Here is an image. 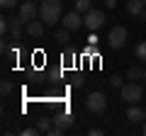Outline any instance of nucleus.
Instances as JSON below:
<instances>
[{
    "label": "nucleus",
    "instance_id": "nucleus-12",
    "mask_svg": "<svg viewBox=\"0 0 146 136\" xmlns=\"http://www.w3.org/2000/svg\"><path fill=\"white\" fill-rule=\"evenodd\" d=\"M127 119L129 121H141V119H146V114H144V110H139V107L131 105L129 110H127Z\"/></svg>",
    "mask_w": 146,
    "mask_h": 136
},
{
    "label": "nucleus",
    "instance_id": "nucleus-11",
    "mask_svg": "<svg viewBox=\"0 0 146 136\" xmlns=\"http://www.w3.org/2000/svg\"><path fill=\"white\" fill-rule=\"evenodd\" d=\"M22 24H25V20H22V17H12V20H10L12 39H20V37H22Z\"/></svg>",
    "mask_w": 146,
    "mask_h": 136
},
{
    "label": "nucleus",
    "instance_id": "nucleus-4",
    "mask_svg": "<svg viewBox=\"0 0 146 136\" xmlns=\"http://www.w3.org/2000/svg\"><path fill=\"white\" fill-rule=\"evenodd\" d=\"M83 22H85V27H88L90 32H95V29H100V27L105 24V12L102 10H88L83 15Z\"/></svg>",
    "mask_w": 146,
    "mask_h": 136
},
{
    "label": "nucleus",
    "instance_id": "nucleus-29",
    "mask_svg": "<svg viewBox=\"0 0 146 136\" xmlns=\"http://www.w3.org/2000/svg\"><path fill=\"white\" fill-rule=\"evenodd\" d=\"M144 80H146V68H144Z\"/></svg>",
    "mask_w": 146,
    "mask_h": 136
},
{
    "label": "nucleus",
    "instance_id": "nucleus-10",
    "mask_svg": "<svg viewBox=\"0 0 146 136\" xmlns=\"http://www.w3.org/2000/svg\"><path fill=\"white\" fill-rule=\"evenodd\" d=\"M44 22H36V20H32V22H27V34L29 37H42L44 34Z\"/></svg>",
    "mask_w": 146,
    "mask_h": 136
},
{
    "label": "nucleus",
    "instance_id": "nucleus-30",
    "mask_svg": "<svg viewBox=\"0 0 146 136\" xmlns=\"http://www.w3.org/2000/svg\"><path fill=\"white\" fill-rule=\"evenodd\" d=\"M144 136H146V124H144Z\"/></svg>",
    "mask_w": 146,
    "mask_h": 136
},
{
    "label": "nucleus",
    "instance_id": "nucleus-3",
    "mask_svg": "<svg viewBox=\"0 0 146 136\" xmlns=\"http://www.w3.org/2000/svg\"><path fill=\"white\" fill-rule=\"evenodd\" d=\"M85 107H88L90 112H95V114H102V112L107 110V97H105L102 92H90L88 100H85Z\"/></svg>",
    "mask_w": 146,
    "mask_h": 136
},
{
    "label": "nucleus",
    "instance_id": "nucleus-32",
    "mask_svg": "<svg viewBox=\"0 0 146 136\" xmlns=\"http://www.w3.org/2000/svg\"><path fill=\"white\" fill-rule=\"evenodd\" d=\"M144 3H146V0H144Z\"/></svg>",
    "mask_w": 146,
    "mask_h": 136
},
{
    "label": "nucleus",
    "instance_id": "nucleus-7",
    "mask_svg": "<svg viewBox=\"0 0 146 136\" xmlns=\"http://www.w3.org/2000/svg\"><path fill=\"white\" fill-rule=\"evenodd\" d=\"M36 15H39V7L34 5V0H27V3H22V5H20V17L25 22H32Z\"/></svg>",
    "mask_w": 146,
    "mask_h": 136
},
{
    "label": "nucleus",
    "instance_id": "nucleus-1",
    "mask_svg": "<svg viewBox=\"0 0 146 136\" xmlns=\"http://www.w3.org/2000/svg\"><path fill=\"white\" fill-rule=\"evenodd\" d=\"M61 12H63V0H42V5H39V17L49 27L61 22Z\"/></svg>",
    "mask_w": 146,
    "mask_h": 136
},
{
    "label": "nucleus",
    "instance_id": "nucleus-2",
    "mask_svg": "<svg viewBox=\"0 0 146 136\" xmlns=\"http://www.w3.org/2000/svg\"><path fill=\"white\" fill-rule=\"evenodd\" d=\"M122 100L124 102H129V105H136L141 97H144V90H141V85H136V83H127V85H122Z\"/></svg>",
    "mask_w": 146,
    "mask_h": 136
},
{
    "label": "nucleus",
    "instance_id": "nucleus-9",
    "mask_svg": "<svg viewBox=\"0 0 146 136\" xmlns=\"http://www.w3.org/2000/svg\"><path fill=\"white\" fill-rule=\"evenodd\" d=\"M144 10H146V3H144V0H129V3H127V12H129L131 17H139Z\"/></svg>",
    "mask_w": 146,
    "mask_h": 136
},
{
    "label": "nucleus",
    "instance_id": "nucleus-5",
    "mask_svg": "<svg viewBox=\"0 0 146 136\" xmlns=\"http://www.w3.org/2000/svg\"><path fill=\"white\" fill-rule=\"evenodd\" d=\"M107 44L112 49H122L127 44V29L124 27H112L110 34H107Z\"/></svg>",
    "mask_w": 146,
    "mask_h": 136
},
{
    "label": "nucleus",
    "instance_id": "nucleus-23",
    "mask_svg": "<svg viewBox=\"0 0 146 136\" xmlns=\"http://www.w3.org/2000/svg\"><path fill=\"white\" fill-rule=\"evenodd\" d=\"M0 90H3V95H10V92H12V83H10V80H3Z\"/></svg>",
    "mask_w": 146,
    "mask_h": 136
},
{
    "label": "nucleus",
    "instance_id": "nucleus-24",
    "mask_svg": "<svg viewBox=\"0 0 146 136\" xmlns=\"http://www.w3.org/2000/svg\"><path fill=\"white\" fill-rule=\"evenodd\" d=\"M0 5L5 7V10H10V7H15V5H17V0H0Z\"/></svg>",
    "mask_w": 146,
    "mask_h": 136
},
{
    "label": "nucleus",
    "instance_id": "nucleus-19",
    "mask_svg": "<svg viewBox=\"0 0 146 136\" xmlns=\"http://www.w3.org/2000/svg\"><path fill=\"white\" fill-rule=\"evenodd\" d=\"M127 78L129 80H136V78H144V71L136 66H129V71H127Z\"/></svg>",
    "mask_w": 146,
    "mask_h": 136
},
{
    "label": "nucleus",
    "instance_id": "nucleus-14",
    "mask_svg": "<svg viewBox=\"0 0 146 136\" xmlns=\"http://www.w3.org/2000/svg\"><path fill=\"white\" fill-rule=\"evenodd\" d=\"M61 78H63L61 68H51V71H49V75H46V80H49L51 85H58V83H61Z\"/></svg>",
    "mask_w": 146,
    "mask_h": 136
},
{
    "label": "nucleus",
    "instance_id": "nucleus-17",
    "mask_svg": "<svg viewBox=\"0 0 146 136\" xmlns=\"http://www.w3.org/2000/svg\"><path fill=\"white\" fill-rule=\"evenodd\" d=\"M44 97H46L49 102H61V100H63V92H61L58 88H54V90H49V92L44 95Z\"/></svg>",
    "mask_w": 146,
    "mask_h": 136
},
{
    "label": "nucleus",
    "instance_id": "nucleus-8",
    "mask_svg": "<svg viewBox=\"0 0 146 136\" xmlns=\"http://www.w3.org/2000/svg\"><path fill=\"white\" fill-rule=\"evenodd\" d=\"M54 117V126H58V129H63L66 131L68 126H73V114H68V112H56V114H51Z\"/></svg>",
    "mask_w": 146,
    "mask_h": 136
},
{
    "label": "nucleus",
    "instance_id": "nucleus-28",
    "mask_svg": "<svg viewBox=\"0 0 146 136\" xmlns=\"http://www.w3.org/2000/svg\"><path fill=\"white\" fill-rule=\"evenodd\" d=\"M88 44H98V37H95V32H90V37H88Z\"/></svg>",
    "mask_w": 146,
    "mask_h": 136
},
{
    "label": "nucleus",
    "instance_id": "nucleus-22",
    "mask_svg": "<svg viewBox=\"0 0 146 136\" xmlns=\"http://www.w3.org/2000/svg\"><path fill=\"white\" fill-rule=\"evenodd\" d=\"M110 83H112V88H122V75H117V73H112V78H110Z\"/></svg>",
    "mask_w": 146,
    "mask_h": 136
},
{
    "label": "nucleus",
    "instance_id": "nucleus-27",
    "mask_svg": "<svg viewBox=\"0 0 146 136\" xmlns=\"http://www.w3.org/2000/svg\"><path fill=\"white\" fill-rule=\"evenodd\" d=\"M36 131H39V129H25L22 136H36Z\"/></svg>",
    "mask_w": 146,
    "mask_h": 136
},
{
    "label": "nucleus",
    "instance_id": "nucleus-6",
    "mask_svg": "<svg viewBox=\"0 0 146 136\" xmlns=\"http://www.w3.org/2000/svg\"><path fill=\"white\" fill-rule=\"evenodd\" d=\"M61 24L66 27V29L76 32L80 24H85V22H83V12H78V10H71L68 15H63V17H61Z\"/></svg>",
    "mask_w": 146,
    "mask_h": 136
},
{
    "label": "nucleus",
    "instance_id": "nucleus-15",
    "mask_svg": "<svg viewBox=\"0 0 146 136\" xmlns=\"http://www.w3.org/2000/svg\"><path fill=\"white\" fill-rule=\"evenodd\" d=\"M71 66H76V51L73 49H66L63 51V68H71Z\"/></svg>",
    "mask_w": 146,
    "mask_h": 136
},
{
    "label": "nucleus",
    "instance_id": "nucleus-31",
    "mask_svg": "<svg viewBox=\"0 0 146 136\" xmlns=\"http://www.w3.org/2000/svg\"><path fill=\"white\" fill-rule=\"evenodd\" d=\"M144 114H146V110H144Z\"/></svg>",
    "mask_w": 146,
    "mask_h": 136
},
{
    "label": "nucleus",
    "instance_id": "nucleus-21",
    "mask_svg": "<svg viewBox=\"0 0 146 136\" xmlns=\"http://www.w3.org/2000/svg\"><path fill=\"white\" fill-rule=\"evenodd\" d=\"M71 83H73V88H80V85L85 83V78H83V75H80V73H76V75H73V78H71Z\"/></svg>",
    "mask_w": 146,
    "mask_h": 136
},
{
    "label": "nucleus",
    "instance_id": "nucleus-20",
    "mask_svg": "<svg viewBox=\"0 0 146 136\" xmlns=\"http://www.w3.org/2000/svg\"><path fill=\"white\" fill-rule=\"evenodd\" d=\"M136 58L146 61V42H139V44H136Z\"/></svg>",
    "mask_w": 146,
    "mask_h": 136
},
{
    "label": "nucleus",
    "instance_id": "nucleus-26",
    "mask_svg": "<svg viewBox=\"0 0 146 136\" xmlns=\"http://www.w3.org/2000/svg\"><path fill=\"white\" fill-rule=\"evenodd\" d=\"M105 5H107V10H115V7H117V0H105Z\"/></svg>",
    "mask_w": 146,
    "mask_h": 136
},
{
    "label": "nucleus",
    "instance_id": "nucleus-25",
    "mask_svg": "<svg viewBox=\"0 0 146 136\" xmlns=\"http://www.w3.org/2000/svg\"><path fill=\"white\" fill-rule=\"evenodd\" d=\"M102 134H105L102 129H90V131H88V136H102Z\"/></svg>",
    "mask_w": 146,
    "mask_h": 136
},
{
    "label": "nucleus",
    "instance_id": "nucleus-16",
    "mask_svg": "<svg viewBox=\"0 0 146 136\" xmlns=\"http://www.w3.org/2000/svg\"><path fill=\"white\" fill-rule=\"evenodd\" d=\"M68 34H71V29H66V27H61V29L54 34V39H56L58 44H68Z\"/></svg>",
    "mask_w": 146,
    "mask_h": 136
},
{
    "label": "nucleus",
    "instance_id": "nucleus-18",
    "mask_svg": "<svg viewBox=\"0 0 146 136\" xmlns=\"http://www.w3.org/2000/svg\"><path fill=\"white\" fill-rule=\"evenodd\" d=\"M76 10L85 15L88 10H93V3H90V0H76Z\"/></svg>",
    "mask_w": 146,
    "mask_h": 136
},
{
    "label": "nucleus",
    "instance_id": "nucleus-13",
    "mask_svg": "<svg viewBox=\"0 0 146 136\" xmlns=\"http://www.w3.org/2000/svg\"><path fill=\"white\" fill-rule=\"evenodd\" d=\"M51 126H54V117H46V114L39 117V121H36V129L39 131H49Z\"/></svg>",
    "mask_w": 146,
    "mask_h": 136
}]
</instances>
